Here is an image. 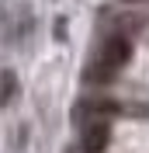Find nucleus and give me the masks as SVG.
I'll return each mask as SVG.
<instances>
[{
	"label": "nucleus",
	"instance_id": "obj_4",
	"mask_svg": "<svg viewBox=\"0 0 149 153\" xmlns=\"http://www.w3.org/2000/svg\"><path fill=\"white\" fill-rule=\"evenodd\" d=\"M121 4H142V0H121Z\"/></svg>",
	"mask_w": 149,
	"mask_h": 153
},
{
	"label": "nucleus",
	"instance_id": "obj_2",
	"mask_svg": "<svg viewBox=\"0 0 149 153\" xmlns=\"http://www.w3.org/2000/svg\"><path fill=\"white\" fill-rule=\"evenodd\" d=\"M108 136H111L108 122L94 118V122H90V125L83 129V150H87V153H101L104 146H108Z\"/></svg>",
	"mask_w": 149,
	"mask_h": 153
},
{
	"label": "nucleus",
	"instance_id": "obj_3",
	"mask_svg": "<svg viewBox=\"0 0 149 153\" xmlns=\"http://www.w3.org/2000/svg\"><path fill=\"white\" fill-rule=\"evenodd\" d=\"M18 84H14V73H0V105H7L10 97H14Z\"/></svg>",
	"mask_w": 149,
	"mask_h": 153
},
{
	"label": "nucleus",
	"instance_id": "obj_1",
	"mask_svg": "<svg viewBox=\"0 0 149 153\" xmlns=\"http://www.w3.org/2000/svg\"><path fill=\"white\" fill-rule=\"evenodd\" d=\"M128 59H132V38L118 31V35H111V38L101 45V56H97V66L90 70V76L97 80V84H108V80H111Z\"/></svg>",
	"mask_w": 149,
	"mask_h": 153
}]
</instances>
